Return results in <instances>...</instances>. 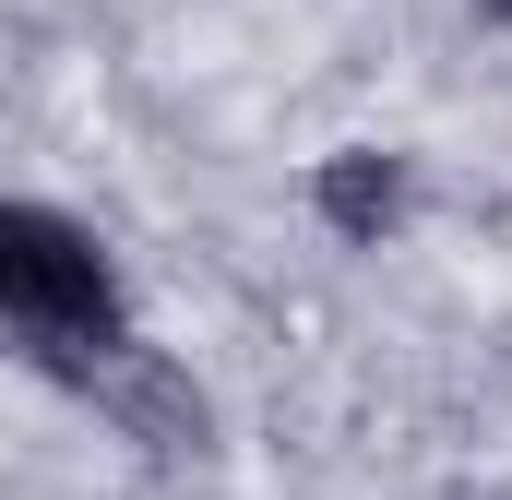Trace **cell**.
<instances>
[{
  "label": "cell",
  "mask_w": 512,
  "mask_h": 500,
  "mask_svg": "<svg viewBox=\"0 0 512 500\" xmlns=\"http://www.w3.org/2000/svg\"><path fill=\"white\" fill-rule=\"evenodd\" d=\"M477 12H489V24H512V0H477Z\"/></svg>",
  "instance_id": "obj_3"
},
{
  "label": "cell",
  "mask_w": 512,
  "mask_h": 500,
  "mask_svg": "<svg viewBox=\"0 0 512 500\" xmlns=\"http://www.w3.org/2000/svg\"><path fill=\"white\" fill-rule=\"evenodd\" d=\"M310 203H322V227H334V239H393V227H405V155H382V143L322 155Z\"/></svg>",
  "instance_id": "obj_2"
},
{
  "label": "cell",
  "mask_w": 512,
  "mask_h": 500,
  "mask_svg": "<svg viewBox=\"0 0 512 500\" xmlns=\"http://www.w3.org/2000/svg\"><path fill=\"white\" fill-rule=\"evenodd\" d=\"M0 346L60 381H96L131 358V298L108 250L48 203H0Z\"/></svg>",
  "instance_id": "obj_1"
}]
</instances>
